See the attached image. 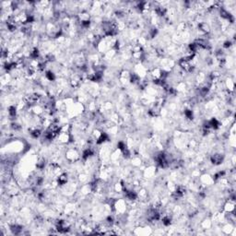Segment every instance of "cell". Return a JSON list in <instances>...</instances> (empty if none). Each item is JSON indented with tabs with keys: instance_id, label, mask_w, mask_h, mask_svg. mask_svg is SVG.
<instances>
[{
	"instance_id": "cell-1",
	"label": "cell",
	"mask_w": 236,
	"mask_h": 236,
	"mask_svg": "<svg viewBox=\"0 0 236 236\" xmlns=\"http://www.w3.org/2000/svg\"><path fill=\"white\" fill-rule=\"evenodd\" d=\"M210 160H211V162L213 163V164L219 165L223 161V155H221V154H214V155L211 156Z\"/></svg>"
}]
</instances>
